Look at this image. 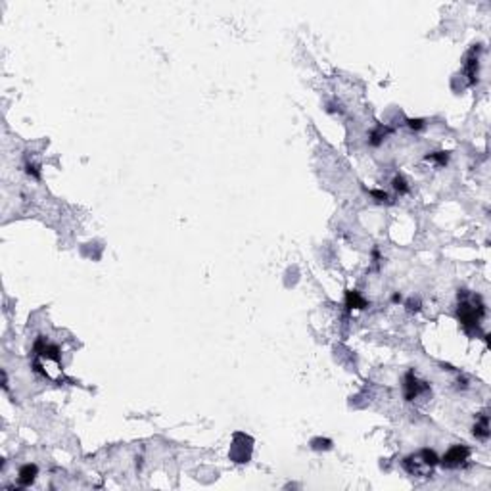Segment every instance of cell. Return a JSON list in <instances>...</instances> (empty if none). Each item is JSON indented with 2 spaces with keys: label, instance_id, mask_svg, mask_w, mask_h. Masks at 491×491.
I'll return each mask as SVG.
<instances>
[{
  "label": "cell",
  "instance_id": "obj_8",
  "mask_svg": "<svg viewBox=\"0 0 491 491\" xmlns=\"http://www.w3.org/2000/svg\"><path fill=\"white\" fill-rule=\"evenodd\" d=\"M447 154L445 152H438V154H432V156H428V160H434V161H438L440 165H443V163H447Z\"/></svg>",
  "mask_w": 491,
  "mask_h": 491
},
{
  "label": "cell",
  "instance_id": "obj_4",
  "mask_svg": "<svg viewBox=\"0 0 491 491\" xmlns=\"http://www.w3.org/2000/svg\"><path fill=\"white\" fill-rule=\"evenodd\" d=\"M424 390H428V386L424 384V382H418L415 376H413V372H409L405 378V397L409 401H413L415 397L420 395V392H424Z\"/></svg>",
  "mask_w": 491,
  "mask_h": 491
},
{
  "label": "cell",
  "instance_id": "obj_7",
  "mask_svg": "<svg viewBox=\"0 0 491 491\" xmlns=\"http://www.w3.org/2000/svg\"><path fill=\"white\" fill-rule=\"evenodd\" d=\"M347 307L363 309V307H367V301H365L363 297H359L357 292H347Z\"/></svg>",
  "mask_w": 491,
  "mask_h": 491
},
{
  "label": "cell",
  "instance_id": "obj_2",
  "mask_svg": "<svg viewBox=\"0 0 491 491\" xmlns=\"http://www.w3.org/2000/svg\"><path fill=\"white\" fill-rule=\"evenodd\" d=\"M438 455L430 449H422L415 455H409L403 461V467L411 476H420V478H428L432 476L434 468L438 465Z\"/></svg>",
  "mask_w": 491,
  "mask_h": 491
},
{
  "label": "cell",
  "instance_id": "obj_9",
  "mask_svg": "<svg viewBox=\"0 0 491 491\" xmlns=\"http://www.w3.org/2000/svg\"><path fill=\"white\" fill-rule=\"evenodd\" d=\"M393 183H395V188H397V190H401V192H405L407 190V186H405V183H403V179H401V177H399V179H395Z\"/></svg>",
  "mask_w": 491,
  "mask_h": 491
},
{
  "label": "cell",
  "instance_id": "obj_6",
  "mask_svg": "<svg viewBox=\"0 0 491 491\" xmlns=\"http://www.w3.org/2000/svg\"><path fill=\"white\" fill-rule=\"evenodd\" d=\"M474 436L480 438V440H488L490 438V420H488V415L480 418V422L474 426Z\"/></svg>",
  "mask_w": 491,
  "mask_h": 491
},
{
  "label": "cell",
  "instance_id": "obj_3",
  "mask_svg": "<svg viewBox=\"0 0 491 491\" xmlns=\"http://www.w3.org/2000/svg\"><path fill=\"white\" fill-rule=\"evenodd\" d=\"M468 457H470V449L468 447H465V445H453L447 453L443 455L442 465L445 468H459L467 463Z\"/></svg>",
  "mask_w": 491,
  "mask_h": 491
},
{
  "label": "cell",
  "instance_id": "obj_1",
  "mask_svg": "<svg viewBox=\"0 0 491 491\" xmlns=\"http://www.w3.org/2000/svg\"><path fill=\"white\" fill-rule=\"evenodd\" d=\"M459 320L461 324L467 328V330H476L480 326V322L486 315V307L482 303V297L480 295H472V294H459Z\"/></svg>",
  "mask_w": 491,
  "mask_h": 491
},
{
  "label": "cell",
  "instance_id": "obj_5",
  "mask_svg": "<svg viewBox=\"0 0 491 491\" xmlns=\"http://www.w3.org/2000/svg\"><path fill=\"white\" fill-rule=\"evenodd\" d=\"M37 478V467L35 465H25L19 470V486H31Z\"/></svg>",
  "mask_w": 491,
  "mask_h": 491
}]
</instances>
